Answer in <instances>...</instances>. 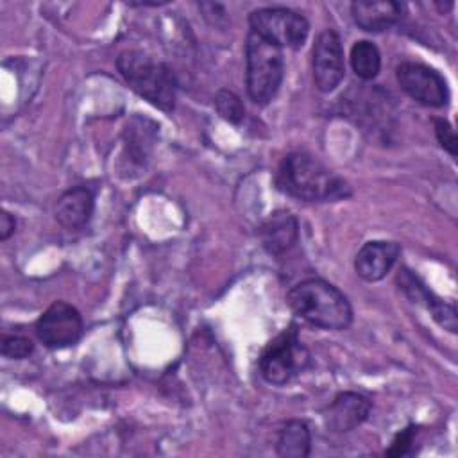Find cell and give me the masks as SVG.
I'll use <instances>...</instances> for the list:
<instances>
[{
  "label": "cell",
  "mask_w": 458,
  "mask_h": 458,
  "mask_svg": "<svg viewBox=\"0 0 458 458\" xmlns=\"http://www.w3.org/2000/svg\"><path fill=\"white\" fill-rule=\"evenodd\" d=\"M277 188L306 202H327L351 195L349 184L306 152L288 154L276 175Z\"/></svg>",
  "instance_id": "1"
},
{
  "label": "cell",
  "mask_w": 458,
  "mask_h": 458,
  "mask_svg": "<svg viewBox=\"0 0 458 458\" xmlns=\"http://www.w3.org/2000/svg\"><path fill=\"white\" fill-rule=\"evenodd\" d=\"M286 302L290 310L311 326L342 331L352 322V310L347 297L324 279H306L295 284Z\"/></svg>",
  "instance_id": "2"
},
{
  "label": "cell",
  "mask_w": 458,
  "mask_h": 458,
  "mask_svg": "<svg viewBox=\"0 0 458 458\" xmlns=\"http://www.w3.org/2000/svg\"><path fill=\"white\" fill-rule=\"evenodd\" d=\"M116 66L125 82L152 106L172 111L175 106V77L172 70L152 61L138 50H125L118 55Z\"/></svg>",
  "instance_id": "3"
},
{
  "label": "cell",
  "mask_w": 458,
  "mask_h": 458,
  "mask_svg": "<svg viewBox=\"0 0 458 458\" xmlns=\"http://www.w3.org/2000/svg\"><path fill=\"white\" fill-rule=\"evenodd\" d=\"M247 91L254 104L267 106L279 91L284 77L283 48L249 32L245 43Z\"/></svg>",
  "instance_id": "4"
},
{
  "label": "cell",
  "mask_w": 458,
  "mask_h": 458,
  "mask_svg": "<svg viewBox=\"0 0 458 458\" xmlns=\"http://www.w3.org/2000/svg\"><path fill=\"white\" fill-rule=\"evenodd\" d=\"M310 363V352L299 340L295 326L277 335L259 356V372L270 385H286Z\"/></svg>",
  "instance_id": "5"
},
{
  "label": "cell",
  "mask_w": 458,
  "mask_h": 458,
  "mask_svg": "<svg viewBox=\"0 0 458 458\" xmlns=\"http://www.w3.org/2000/svg\"><path fill=\"white\" fill-rule=\"evenodd\" d=\"M250 32L281 48H301L310 34L308 20L286 7H263L249 16Z\"/></svg>",
  "instance_id": "6"
},
{
  "label": "cell",
  "mask_w": 458,
  "mask_h": 458,
  "mask_svg": "<svg viewBox=\"0 0 458 458\" xmlns=\"http://www.w3.org/2000/svg\"><path fill=\"white\" fill-rule=\"evenodd\" d=\"M36 335L48 349L70 347L82 335V317L72 304L55 301L38 318Z\"/></svg>",
  "instance_id": "7"
},
{
  "label": "cell",
  "mask_w": 458,
  "mask_h": 458,
  "mask_svg": "<svg viewBox=\"0 0 458 458\" xmlns=\"http://www.w3.org/2000/svg\"><path fill=\"white\" fill-rule=\"evenodd\" d=\"M397 84L415 102L428 107H442L449 100V89L444 77L420 63H401L395 70Z\"/></svg>",
  "instance_id": "8"
},
{
  "label": "cell",
  "mask_w": 458,
  "mask_h": 458,
  "mask_svg": "<svg viewBox=\"0 0 458 458\" xmlns=\"http://www.w3.org/2000/svg\"><path fill=\"white\" fill-rule=\"evenodd\" d=\"M344 48L333 29L322 30L313 47V82L322 93L333 91L344 79Z\"/></svg>",
  "instance_id": "9"
},
{
  "label": "cell",
  "mask_w": 458,
  "mask_h": 458,
  "mask_svg": "<svg viewBox=\"0 0 458 458\" xmlns=\"http://www.w3.org/2000/svg\"><path fill=\"white\" fill-rule=\"evenodd\" d=\"M372 403L356 392H342L326 410V426L333 433H347L367 420Z\"/></svg>",
  "instance_id": "10"
},
{
  "label": "cell",
  "mask_w": 458,
  "mask_h": 458,
  "mask_svg": "<svg viewBox=\"0 0 458 458\" xmlns=\"http://www.w3.org/2000/svg\"><path fill=\"white\" fill-rule=\"evenodd\" d=\"M399 252H401V247L395 242H386V240L367 242L356 254L354 270L361 279L369 283L379 281L390 272V268L399 258Z\"/></svg>",
  "instance_id": "11"
},
{
  "label": "cell",
  "mask_w": 458,
  "mask_h": 458,
  "mask_svg": "<svg viewBox=\"0 0 458 458\" xmlns=\"http://www.w3.org/2000/svg\"><path fill=\"white\" fill-rule=\"evenodd\" d=\"M403 7L392 0H358L351 4V14L356 25L367 32H381L401 20Z\"/></svg>",
  "instance_id": "12"
},
{
  "label": "cell",
  "mask_w": 458,
  "mask_h": 458,
  "mask_svg": "<svg viewBox=\"0 0 458 458\" xmlns=\"http://www.w3.org/2000/svg\"><path fill=\"white\" fill-rule=\"evenodd\" d=\"M95 200L88 188L77 186L64 191L55 204V220L70 231L84 227L93 215Z\"/></svg>",
  "instance_id": "13"
},
{
  "label": "cell",
  "mask_w": 458,
  "mask_h": 458,
  "mask_svg": "<svg viewBox=\"0 0 458 458\" xmlns=\"http://www.w3.org/2000/svg\"><path fill=\"white\" fill-rule=\"evenodd\" d=\"M299 238V224L297 218L290 211H276L272 213L261 227V242L263 247L274 254L281 256L290 250Z\"/></svg>",
  "instance_id": "14"
},
{
  "label": "cell",
  "mask_w": 458,
  "mask_h": 458,
  "mask_svg": "<svg viewBox=\"0 0 458 458\" xmlns=\"http://www.w3.org/2000/svg\"><path fill=\"white\" fill-rule=\"evenodd\" d=\"M311 451V433L304 420H288L279 435L276 444L277 456L283 458H306Z\"/></svg>",
  "instance_id": "15"
},
{
  "label": "cell",
  "mask_w": 458,
  "mask_h": 458,
  "mask_svg": "<svg viewBox=\"0 0 458 458\" xmlns=\"http://www.w3.org/2000/svg\"><path fill=\"white\" fill-rule=\"evenodd\" d=\"M351 66L360 79H374L381 70V55L377 47L367 39L356 41L351 48Z\"/></svg>",
  "instance_id": "16"
},
{
  "label": "cell",
  "mask_w": 458,
  "mask_h": 458,
  "mask_svg": "<svg viewBox=\"0 0 458 458\" xmlns=\"http://www.w3.org/2000/svg\"><path fill=\"white\" fill-rule=\"evenodd\" d=\"M215 107H216L218 114L224 120H227V122H231L234 125H238L243 120V116H245V109H243V104H242L240 97L234 95L229 89H220L216 93Z\"/></svg>",
  "instance_id": "17"
},
{
  "label": "cell",
  "mask_w": 458,
  "mask_h": 458,
  "mask_svg": "<svg viewBox=\"0 0 458 458\" xmlns=\"http://www.w3.org/2000/svg\"><path fill=\"white\" fill-rule=\"evenodd\" d=\"M2 354L5 358H11V360H23L27 358L32 349H34V344L27 338V336H20V335H7L2 338Z\"/></svg>",
  "instance_id": "18"
},
{
  "label": "cell",
  "mask_w": 458,
  "mask_h": 458,
  "mask_svg": "<svg viewBox=\"0 0 458 458\" xmlns=\"http://www.w3.org/2000/svg\"><path fill=\"white\" fill-rule=\"evenodd\" d=\"M433 123H435V134H437L438 143H440L451 156H456V138H454V131H453V127L449 125V122L444 120V118H435Z\"/></svg>",
  "instance_id": "19"
},
{
  "label": "cell",
  "mask_w": 458,
  "mask_h": 458,
  "mask_svg": "<svg viewBox=\"0 0 458 458\" xmlns=\"http://www.w3.org/2000/svg\"><path fill=\"white\" fill-rule=\"evenodd\" d=\"M415 431H417L415 426H408V428H404L403 431H399V433L395 435V438L392 440L390 447L386 449V454H388V456H403V454H406L408 449H410V445H411V442H413Z\"/></svg>",
  "instance_id": "20"
},
{
  "label": "cell",
  "mask_w": 458,
  "mask_h": 458,
  "mask_svg": "<svg viewBox=\"0 0 458 458\" xmlns=\"http://www.w3.org/2000/svg\"><path fill=\"white\" fill-rule=\"evenodd\" d=\"M14 227H16L14 216L7 211H2V215H0V240H7L14 233Z\"/></svg>",
  "instance_id": "21"
}]
</instances>
